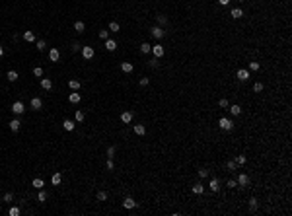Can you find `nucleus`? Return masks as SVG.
<instances>
[{"label":"nucleus","mask_w":292,"mask_h":216,"mask_svg":"<svg viewBox=\"0 0 292 216\" xmlns=\"http://www.w3.org/2000/svg\"><path fill=\"white\" fill-rule=\"evenodd\" d=\"M152 51V45H150V43H142V45H140V53H150Z\"/></svg>","instance_id":"obj_27"},{"label":"nucleus","mask_w":292,"mask_h":216,"mask_svg":"<svg viewBox=\"0 0 292 216\" xmlns=\"http://www.w3.org/2000/svg\"><path fill=\"white\" fill-rule=\"evenodd\" d=\"M12 111H14V115H22V113L25 111V105H23L22 101H14V105H12Z\"/></svg>","instance_id":"obj_3"},{"label":"nucleus","mask_w":292,"mask_h":216,"mask_svg":"<svg viewBox=\"0 0 292 216\" xmlns=\"http://www.w3.org/2000/svg\"><path fill=\"white\" fill-rule=\"evenodd\" d=\"M31 185H33L35 189H43V185H45V183H43V179H39V177H37V179H33V183H31Z\"/></svg>","instance_id":"obj_29"},{"label":"nucleus","mask_w":292,"mask_h":216,"mask_svg":"<svg viewBox=\"0 0 292 216\" xmlns=\"http://www.w3.org/2000/svg\"><path fill=\"white\" fill-rule=\"evenodd\" d=\"M33 76H37V78H41V76H43V68H41V66H35V68H33Z\"/></svg>","instance_id":"obj_33"},{"label":"nucleus","mask_w":292,"mask_h":216,"mask_svg":"<svg viewBox=\"0 0 292 216\" xmlns=\"http://www.w3.org/2000/svg\"><path fill=\"white\" fill-rule=\"evenodd\" d=\"M41 88L45 90V92H49V90L53 88V82L49 80V78H41Z\"/></svg>","instance_id":"obj_14"},{"label":"nucleus","mask_w":292,"mask_h":216,"mask_svg":"<svg viewBox=\"0 0 292 216\" xmlns=\"http://www.w3.org/2000/svg\"><path fill=\"white\" fill-rule=\"evenodd\" d=\"M232 16H234V20H240L241 16H243V12H241L240 8H236V10H232Z\"/></svg>","instance_id":"obj_31"},{"label":"nucleus","mask_w":292,"mask_h":216,"mask_svg":"<svg viewBox=\"0 0 292 216\" xmlns=\"http://www.w3.org/2000/svg\"><path fill=\"white\" fill-rule=\"evenodd\" d=\"M218 105H220L222 109H226V107H228L230 103H228V99H220V101H218Z\"/></svg>","instance_id":"obj_45"},{"label":"nucleus","mask_w":292,"mask_h":216,"mask_svg":"<svg viewBox=\"0 0 292 216\" xmlns=\"http://www.w3.org/2000/svg\"><path fill=\"white\" fill-rule=\"evenodd\" d=\"M107 156H109V158L115 156V146H109V148H107Z\"/></svg>","instance_id":"obj_43"},{"label":"nucleus","mask_w":292,"mask_h":216,"mask_svg":"<svg viewBox=\"0 0 292 216\" xmlns=\"http://www.w3.org/2000/svg\"><path fill=\"white\" fill-rule=\"evenodd\" d=\"M109 29H111L113 33H117L119 31V24H117V22H111V24H109Z\"/></svg>","instance_id":"obj_38"},{"label":"nucleus","mask_w":292,"mask_h":216,"mask_svg":"<svg viewBox=\"0 0 292 216\" xmlns=\"http://www.w3.org/2000/svg\"><path fill=\"white\" fill-rule=\"evenodd\" d=\"M238 2H243V0H238Z\"/></svg>","instance_id":"obj_55"},{"label":"nucleus","mask_w":292,"mask_h":216,"mask_svg":"<svg viewBox=\"0 0 292 216\" xmlns=\"http://www.w3.org/2000/svg\"><path fill=\"white\" fill-rule=\"evenodd\" d=\"M14 201V195H12V193H6L4 195V202H12Z\"/></svg>","instance_id":"obj_42"},{"label":"nucleus","mask_w":292,"mask_h":216,"mask_svg":"<svg viewBox=\"0 0 292 216\" xmlns=\"http://www.w3.org/2000/svg\"><path fill=\"white\" fill-rule=\"evenodd\" d=\"M74 121L76 123H82L84 121V111H80V109H78V111L74 113Z\"/></svg>","instance_id":"obj_26"},{"label":"nucleus","mask_w":292,"mask_h":216,"mask_svg":"<svg viewBox=\"0 0 292 216\" xmlns=\"http://www.w3.org/2000/svg\"><path fill=\"white\" fill-rule=\"evenodd\" d=\"M234 162H236L238 165H243V164H246V162H247V158H246V156H243V154H240V156H236V160H234Z\"/></svg>","instance_id":"obj_25"},{"label":"nucleus","mask_w":292,"mask_h":216,"mask_svg":"<svg viewBox=\"0 0 292 216\" xmlns=\"http://www.w3.org/2000/svg\"><path fill=\"white\" fill-rule=\"evenodd\" d=\"M257 204H259V202H257V199L251 197V199H249V208H251V210H255V208H257Z\"/></svg>","instance_id":"obj_34"},{"label":"nucleus","mask_w":292,"mask_h":216,"mask_svg":"<svg viewBox=\"0 0 292 216\" xmlns=\"http://www.w3.org/2000/svg\"><path fill=\"white\" fill-rule=\"evenodd\" d=\"M226 168L230 169V171H234V169L238 168V164H236V162H234V160H230V162H228V164H226Z\"/></svg>","instance_id":"obj_37"},{"label":"nucleus","mask_w":292,"mask_h":216,"mask_svg":"<svg viewBox=\"0 0 292 216\" xmlns=\"http://www.w3.org/2000/svg\"><path fill=\"white\" fill-rule=\"evenodd\" d=\"M6 78H8L10 82H16V80L20 78V76H18V72H16V70H10L8 74H6Z\"/></svg>","instance_id":"obj_21"},{"label":"nucleus","mask_w":292,"mask_h":216,"mask_svg":"<svg viewBox=\"0 0 292 216\" xmlns=\"http://www.w3.org/2000/svg\"><path fill=\"white\" fill-rule=\"evenodd\" d=\"M123 207L130 210V208H135V207H136V201H135L133 197H125V201H123Z\"/></svg>","instance_id":"obj_8"},{"label":"nucleus","mask_w":292,"mask_h":216,"mask_svg":"<svg viewBox=\"0 0 292 216\" xmlns=\"http://www.w3.org/2000/svg\"><path fill=\"white\" fill-rule=\"evenodd\" d=\"M62 127H64V131H74V127H76V121H70V119H66L64 123H62Z\"/></svg>","instance_id":"obj_11"},{"label":"nucleus","mask_w":292,"mask_h":216,"mask_svg":"<svg viewBox=\"0 0 292 216\" xmlns=\"http://www.w3.org/2000/svg\"><path fill=\"white\" fill-rule=\"evenodd\" d=\"M209 175H210V173H209V169H199V177H201V179L209 177Z\"/></svg>","instance_id":"obj_40"},{"label":"nucleus","mask_w":292,"mask_h":216,"mask_svg":"<svg viewBox=\"0 0 292 216\" xmlns=\"http://www.w3.org/2000/svg\"><path fill=\"white\" fill-rule=\"evenodd\" d=\"M23 39H25L28 43H33L35 41V33L33 31H23Z\"/></svg>","instance_id":"obj_17"},{"label":"nucleus","mask_w":292,"mask_h":216,"mask_svg":"<svg viewBox=\"0 0 292 216\" xmlns=\"http://www.w3.org/2000/svg\"><path fill=\"white\" fill-rule=\"evenodd\" d=\"M105 49L107 51H115L117 49V41H113V39H105Z\"/></svg>","instance_id":"obj_15"},{"label":"nucleus","mask_w":292,"mask_h":216,"mask_svg":"<svg viewBox=\"0 0 292 216\" xmlns=\"http://www.w3.org/2000/svg\"><path fill=\"white\" fill-rule=\"evenodd\" d=\"M203 191H204V187L201 183H195L193 185V193H195V195H203Z\"/></svg>","instance_id":"obj_23"},{"label":"nucleus","mask_w":292,"mask_h":216,"mask_svg":"<svg viewBox=\"0 0 292 216\" xmlns=\"http://www.w3.org/2000/svg\"><path fill=\"white\" fill-rule=\"evenodd\" d=\"M68 99H70V103H78V101H80L82 98H80V94H78V92H74V94H70V95H68Z\"/></svg>","instance_id":"obj_22"},{"label":"nucleus","mask_w":292,"mask_h":216,"mask_svg":"<svg viewBox=\"0 0 292 216\" xmlns=\"http://www.w3.org/2000/svg\"><path fill=\"white\" fill-rule=\"evenodd\" d=\"M115 168V164H113V160L111 158H109V160H107V169H109V171H111V169Z\"/></svg>","instance_id":"obj_50"},{"label":"nucleus","mask_w":292,"mask_h":216,"mask_svg":"<svg viewBox=\"0 0 292 216\" xmlns=\"http://www.w3.org/2000/svg\"><path fill=\"white\" fill-rule=\"evenodd\" d=\"M150 33H152V37H154V39H162L164 35H166V31H164L162 27H156V25L150 29Z\"/></svg>","instance_id":"obj_4"},{"label":"nucleus","mask_w":292,"mask_h":216,"mask_svg":"<svg viewBox=\"0 0 292 216\" xmlns=\"http://www.w3.org/2000/svg\"><path fill=\"white\" fill-rule=\"evenodd\" d=\"M228 111H230V113L234 115V117H236V115H240V113H241V107L234 103V105H228Z\"/></svg>","instance_id":"obj_16"},{"label":"nucleus","mask_w":292,"mask_h":216,"mask_svg":"<svg viewBox=\"0 0 292 216\" xmlns=\"http://www.w3.org/2000/svg\"><path fill=\"white\" fill-rule=\"evenodd\" d=\"M82 56L86 59V61L93 59V47H82Z\"/></svg>","instance_id":"obj_7"},{"label":"nucleus","mask_w":292,"mask_h":216,"mask_svg":"<svg viewBox=\"0 0 292 216\" xmlns=\"http://www.w3.org/2000/svg\"><path fill=\"white\" fill-rule=\"evenodd\" d=\"M228 187H238V181H234V179H228Z\"/></svg>","instance_id":"obj_49"},{"label":"nucleus","mask_w":292,"mask_h":216,"mask_svg":"<svg viewBox=\"0 0 292 216\" xmlns=\"http://www.w3.org/2000/svg\"><path fill=\"white\" fill-rule=\"evenodd\" d=\"M148 66H150V68H156V66H158V59H152V61H148Z\"/></svg>","instance_id":"obj_48"},{"label":"nucleus","mask_w":292,"mask_h":216,"mask_svg":"<svg viewBox=\"0 0 292 216\" xmlns=\"http://www.w3.org/2000/svg\"><path fill=\"white\" fill-rule=\"evenodd\" d=\"M158 22H160V24H167V18H166V16H164V14H160V16H158Z\"/></svg>","instance_id":"obj_44"},{"label":"nucleus","mask_w":292,"mask_h":216,"mask_svg":"<svg viewBox=\"0 0 292 216\" xmlns=\"http://www.w3.org/2000/svg\"><path fill=\"white\" fill-rule=\"evenodd\" d=\"M43 107V101L39 98H33L31 99V109H35V111H39V109Z\"/></svg>","instance_id":"obj_13"},{"label":"nucleus","mask_w":292,"mask_h":216,"mask_svg":"<svg viewBox=\"0 0 292 216\" xmlns=\"http://www.w3.org/2000/svg\"><path fill=\"white\" fill-rule=\"evenodd\" d=\"M261 66H259V62H249V70H253V72H257Z\"/></svg>","instance_id":"obj_39"},{"label":"nucleus","mask_w":292,"mask_h":216,"mask_svg":"<svg viewBox=\"0 0 292 216\" xmlns=\"http://www.w3.org/2000/svg\"><path fill=\"white\" fill-rule=\"evenodd\" d=\"M218 127L222 129V131H232V129H234V123H232V119L222 117V119H218Z\"/></svg>","instance_id":"obj_1"},{"label":"nucleus","mask_w":292,"mask_h":216,"mask_svg":"<svg viewBox=\"0 0 292 216\" xmlns=\"http://www.w3.org/2000/svg\"><path fill=\"white\" fill-rule=\"evenodd\" d=\"M218 2H220L222 6H228V4H230V0H218Z\"/></svg>","instance_id":"obj_53"},{"label":"nucleus","mask_w":292,"mask_h":216,"mask_svg":"<svg viewBox=\"0 0 292 216\" xmlns=\"http://www.w3.org/2000/svg\"><path fill=\"white\" fill-rule=\"evenodd\" d=\"M39 201H41V202L47 201V193L45 191H39Z\"/></svg>","instance_id":"obj_47"},{"label":"nucleus","mask_w":292,"mask_h":216,"mask_svg":"<svg viewBox=\"0 0 292 216\" xmlns=\"http://www.w3.org/2000/svg\"><path fill=\"white\" fill-rule=\"evenodd\" d=\"M68 86H70V90H74V92H76V90H80V82L78 80H70Z\"/></svg>","instance_id":"obj_30"},{"label":"nucleus","mask_w":292,"mask_h":216,"mask_svg":"<svg viewBox=\"0 0 292 216\" xmlns=\"http://www.w3.org/2000/svg\"><path fill=\"white\" fill-rule=\"evenodd\" d=\"M150 53H154V56H156V59H160V56H164V45H160V43H156V45H152V51Z\"/></svg>","instance_id":"obj_2"},{"label":"nucleus","mask_w":292,"mask_h":216,"mask_svg":"<svg viewBox=\"0 0 292 216\" xmlns=\"http://www.w3.org/2000/svg\"><path fill=\"white\" fill-rule=\"evenodd\" d=\"M121 121L125 123V125H127V123H130V121H133V113H130V111H123V113H121Z\"/></svg>","instance_id":"obj_10"},{"label":"nucleus","mask_w":292,"mask_h":216,"mask_svg":"<svg viewBox=\"0 0 292 216\" xmlns=\"http://www.w3.org/2000/svg\"><path fill=\"white\" fill-rule=\"evenodd\" d=\"M0 204H2V202H0Z\"/></svg>","instance_id":"obj_56"},{"label":"nucleus","mask_w":292,"mask_h":216,"mask_svg":"<svg viewBox=\"0 0 292 216\" xmlns=\"http://www.w3.org/2000/svg\"><path fill=\"white\" fill-rule=\"evenodd\" d=\"M99 37H101V39H109V31L101 29V31H99Z\"/></svg>","instance_id":"obj_46"},{"label":"nucleus","mask_w":292,"mask_h":216,"mask_svg":"<svg viewBox=\"0 0 292 216\" xmlns=\"http://www.w3.org/2000/svg\"><path fill=\"white\" fill-rule=\"evenodd\" d=\"M209 187H210V191H212V193H216V191H218V179H216V177L210 179V185H209Z\"/></svg>","instance_id":"obj_24"},{"label":"nucleus","mask_w":292,"mask_h":216,"mask_svg":"<svg viewBox=\"0 0 292 216\" xmlns=\"http://www.w3.org/2000/svg\"><path fill=\"white\" fill-rule=\"evenodd\" d=\"M51 181H53V185H60V181H62V173H59V171H57V173L51 177Z\"/></svg>","instance_id":"obj_20"},{"label":"nucleus","mask_w":292,"mask_h":216,"mask_svg":"<svg viewBox=\"0 0 292 216\" xmlns=\"http://www.w3.org/2000/svg\"><path fill=\"white\" fill-rule=\"evenodd\" d=\"M238 185H241V187L249 185V175H247V173H240V175H238Z\"/></svg>","instance_id":"obj_6"},{"label":"nucleus","mask_w":292,"mask_h":216,"mask_svg":"<svg viewBox=\"0 0 292 216\" xmlns=\"http://www.w3.org/2000/svg\"><path fill=\"white\" fill-rule=\"evenodd\" d=\"M35 45H37V49H39V51H45V47H47V43L43 41V39H39V41L35 43Z\"/></svg>","instance_id":"obj_36"},{"label":"nucleus","mask_w":292,"mask_h":216,"mask_svg":"<svg viewBox=\"0 0 292 216\" xmlns=\"http://www.w3.org/2000/svg\"><path fill=\"white\" fill-rule=\"evenodd\" d=\"M20 125H22V123H20L18 119H12V121H10V129H12L14 132H18V131H20Z\"/></svg>","instance_id":"obj_19"},{"label":"nucleus","mask_w":292,"mask_h":216,"mask_svg":"<svg viewBox=\"0 0 292 216\" xmlns=\"http://www.w3.org/2000/svg\"><path fill=\"white\" fill-rule=\"evenodd\" d=\"M4 55V49H2V45H0V56Z\"/></svg>","instance_id":"obj_54"},{"label":"nucleus","mask_w":292,"mask_h":216,"mask_svg":"<svg viewBox=\"0 0 292 216\" xmlns=\"http://www.w3.org/2000/svg\"><path fill=\"white\" fill-rule=\"evenodd\" d=\"M238 80L240 82H246V80H249V70H246V68H241V70H238Z\"/></svg>","instance_id":"obj_5"},{"label":"nucleus","mask_w":292,"mask_h":216,"mask_svg":"<svg viewBox=\"0 0 292 216\" xmlns=\"http://www.w3.org/2000/svg\"><path fill=\"white\" fill-rule=\"evenodd\" d=\"M253 92H255V94L263 92V84H261V82H255V84H253Z\"/></svg>","instance_id":"obj_32"},{"label":"nucleus","mask_w":292,"mask_h":216,"mask_svg":"<svg viewBox=\"0 0 292 216\" xmlns=\"http://www.w3.org/2000/svg\"><path fill=\"white\" fill-rule=\"evenodd\" d=\"M148 84H150L148 78H140V86H148Z\"/></svg>","instance_id":"obj_52"},{"label":"nucleus","mask_w":292,"mask_h":216,"mask_svg":"<svg viewBox=\"0 0 292 216\" xmlns=\"http://www.w3.org/2000/svg\"><path fill=\"white\" fill-rule=\"evenodd\" d=\"M105 199H107V193L105 191H99V193H97V201H105Z\"/></svg>","instance_id":"obj_41"},{"label":"nucleus","mask_w":292,"mask_h":216,"mask_svg":"<svg viewBox=\"0 0 292 216\" xmlns=\"http://www.w3.org/2000/svg\"><path fill=\"white\" fill-rule=\"evenodd\" d=\"M78 49H80V45H78V43H74V45L70 47V51H72V53H78Z\"/></svg>","instance_id":"obj_51"},{"label":"nucleus","mask_w":292,"mask_h":216,"mask_svg":"<svg viewBox=\"0 0 292 216\" xmlns=\"http://www.w3.org/2000/svg\"><path fill=\"white\" fill-rule=\"evenodd\" d=\"M49 59H51V62H57L60 59V53H59V49H51L49 51Z\"/></svg>","instance_id":"obj_9"},{"label":"nucleus","mask_w":292,"mask_h":216,"mask_svg":"<svg viewBox=\"0 0 292 216\" xmlns=\"http://www.w3.org/2000/svg\"><path fill=\"white\" fill-rule=\"evenodd\" d=\"M135 132L138 136H144L146 134V127H144V125H135Z\"/></svg>","instance_id":"obj_18"},{"label":"nucleus","mask_w":292,"mask_h":216,"mask_svg":"<svg viewBox=\"0 0 292 216\" xmlns=\"http://www.w3.org/2000/svg\"><path fill=\"white\" fill-rule=\"evenodd\" d=\"M121 70L129 74V72H133V70H135V66H133V62H121Z\"/></svg>","instance_id":"obj_12"},{"label":"nucleus","mask_w":292,"mask_h":216,"mask_svg":"<svg viewBox=\"0 0 292 216\" xmlns=\"http://www.w3.org/2000/svg\"><path fill=\"white\" fill-rule=\"evenodd\" d=\"M20 212H22V210H20L18 207H12V208H10V212H8V214H10V216H20Z\"/></svg>","instance_id":"obj_35"},{"label":"nucleus","mask_w":292,"mask_h":216,"mask_svg":"<svg viewBox=\"0 0 292 216\" xmlns=\"http://www.w3.org/2000/svg\"><path fill=\"white\" fill-rule=\"evenodd\" d=\"M74 29H76L78 33H84V29H86V25H84V22H76V24H74Z\"/></svg>","instance_id":"obj_28"}]
</instances>
